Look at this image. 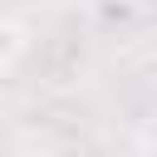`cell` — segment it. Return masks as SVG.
I'll return each instance as SVG.
<instances>
[{"instance_id": "1", "label": "cell", "mask_w": 157, "mask_h": 157, "mask_svg": "<svg viewBox=\"0 0 157 157\" xmlns=\"http://www.w3.org/2000/svg\"><path fill=\"white\" fill-rule=\"evenodd\" d=\"M20 49H25V29H20L10 15H0V69H10V64L20 59Z\"/></svg>"}]
</instances>
